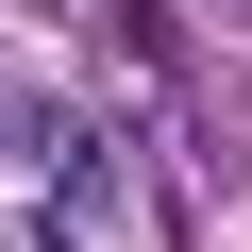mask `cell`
I'll use <instances>...</instances> for the list:
<instances>
[{
  "mask_svg": "<svg viewBox=\"0 0 252 252\" xmlns=\"http://www.w3.org/2000/svg\"><path fill=\"white\" fill-rule=\"evenodd\" d=\"M235 34H252V0H235Z\"/></svg>",
  "mask_w": 252,
  "mask_h": 252,
  "instance_id": "1",
  "label": "cell"
}]
</instances>
